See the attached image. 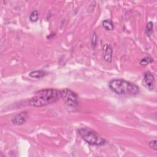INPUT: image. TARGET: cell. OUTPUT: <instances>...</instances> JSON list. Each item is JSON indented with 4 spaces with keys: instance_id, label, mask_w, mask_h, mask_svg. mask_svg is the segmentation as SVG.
Returning a JSON list of instances; mask_svg holds the SVG:
<instances>
[{
    "instance_id": "cell-6",
    "label": "cell",
    "mask_w": 157,
    "mask_h": 157,
    "mask_svg": "<svg viewBox=\"0 0 157 157\" xmlns=\"http://www.w3.org/2000/svg\"><path fill=\"white\" fill-rule=\"evenodd\" d=\"M27 119L26 112H21L17 115H16L12 120V121L13 124L17 125H21L23 124Z\"/></svg>"
},
{
    "instance_id": "cell-8",
    "label": "cell",
    "mask_w": 157,
    "mask_h": 157,
    "mask_svg": "<svg viewBox=\"0 0 157 157\" xmlns=\"http://www.w3.org/2000/svg\"><path fill=\"white\" fill-rule=\"evenodd\" d=\"M47 72L44 71L42 70H37V71H32L29 73V76L33 77V78H42L44 76H45L47 75Z\"/></svg>"
},
{
    "instance_id": "cell-13",
    "label": "cell",
    "mask_w": 157,
    "mask_h": 157,
    "mask_svg": "<svg viewBox=\"0 0 157 157\" xmlns=\"http://www.w3.org/2000/svg\"><path fill=\"white\" fill-rule=\"evenodd\" d=\"M149 147L152 148V150H153L154 151H156V140H151L149 142V144H148Z\"/></svg>"
},
{
    "instance_id": "cell-3",
    "label": "cell",
    "mask_w": 157,
    "mask_h": 157,
    "mask_svg": "<svg viewBox=\"0 0 157 157\" xmlns=\"http://www.w3.org/2000/svg\"><path fill=\"white\" fill-rule=\"evenodd\" d=\"M78 133L82 139L90 145L101 146L105 143V140L104 138L89 128H81L78 130Z\"/></svg>"
},
{
    "instance_id": "cell-7",
    "label": "cell",
    "mask_w": 157,
    "mask_h": 157,
    "mask_svg": "<svg viewBox=\"0 0 157 157\" xmlns=\"http://www.w3.org/2000/svg\"><path fill=\"white\" fill-rule=\"evenodd\" d=\"M112 58V50L110 45H105L104 48V59L107 62H111Z\"/></svg>"
},
{
    "instance_id": "cell-9",
    "label": "cell",
    "mask_w": 157,
    "mask_h": 157,
    "mask_svg": "<svg viewBox=\"0 0 157 157\" xmlns=\"http://www.w3.org/2000/svg\"><path fill=\"white\" fill-rule=\"evenodd\" d=\"M102 26L109 31H112L114 28V25L113 22L110 20H105L102 21Z\"/></svg>"
},
{
    "instance_id": "cell-10",
    "label": "cell",
    "mask_w": 157,
    "mask_h": 157,
    "mask_svg": "<svg viewBox=\"0 0 157 157\" xmlns=\"http://www.w3.org/2000/svg\"><path fill=\"white\" fill-rule=\"evenodd\" d=\"M153 59L151 57L149 56H146L144 57L143 58H142L140 61V64L142 66H147V64H148L149 63L153 62Z\"/></svg>"
},
{
    "instance_id": "cell-1",
    "label": "cell",
    "mask_w": 157,
    "mask_h": 157,
    "mask_svg": "<svg viewBox=\"0 0 157 157\" xmlns=\"http://www.w3.org/2000/svg\"><path fill=\"white\" fill-rule=\"evenodd\" d=\"M60 98L61 90L46 88L36 92L29 99V104L33 107H42L55 103Z\"/></svg>"
},
{
    "instance_id": "cell-11",
    "label": "cell",
    "mask_w": 157,
    "mask_h": 157,
    "mask_svg": "<svg viewBox=\"0 0 157 157\" xmlns=\"http://www.w3.org/2000/svg\"><path fill=\"white\" fill-rule=\"evenodd\" d=\"M153 24L151 21H149L146 26V33L148 37H150L151 33H152V31H153Z\"/></svg>"
},
{
    "instance_id": "cell-2",
    "label": "cell",
    "mask_w": 157,
    "mask_h": 157,
    "mask_svg": "<svg viewBox=\"0 0 157 157\" xmlns=\"http://www.w3.org/2000/svg\"><path fill=\"white\" fill-rule=\"evenodd\" d=\"M110 88L115 93L128 96H133L139 94V87L123 79H113L109 83Z\"/></svg>"
},
{
    "instance_id": "cell-12",
    "label": "cell",
    "mask_w": 157,
    "mask_h": 157,
    "mask_svg": "<svg viewBox=\"0 0 157 157\" xmlns=\"http://www.w3.org/2000/svg\"><path fill=\"white\" fill-rule=\"evenodd\" d=\"M38 18H39V13H38V12L36 10H33L31 14H30V16H29V19L31 21L33 22H34V21H36L37 20H38Z\"/></svg>"
},
{
    "instance_id": "cell-4",
    "label": "cell",
    "mask_w": 157,
    "mask_h": 157,
    "mask_svg": "<svg viewBox=\"0 0 157 157\" xmlns=\"http://www.w3.org/2000/svg\"><path fill=\"white\" fill-rule=\"evenodd\" d=\"M61 98L64 103L69 107H75L78 104V97L73 91L64 88L61 90Z\"/></svg>"
},
{
    "instance_id": "cell-5",
    "label": "cell",
    "mask_w": 157,
    "mask_h": 157,
    "mask_svg": "<svg viewBox=\"0 0 157 157\" xmlns=\"http://www.w3.org/2000/svg\"><path fill=\"white\" fill-rule=\"evenodd\" d=\"M155 78L154 75L151 72H147L145 74L143 80L142 84L147 89L152 90L155 87Z\"/></svg>"
}]
</instances>
